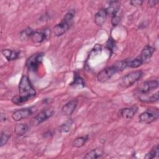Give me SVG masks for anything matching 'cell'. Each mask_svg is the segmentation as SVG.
Returning a JSON list of instances; mask_svg holds the SVG:
<instances>
[{"instance_id": "1", "label": "cell", "mask_w": 159, "mask_h": 159, "mask_svg": "<svg viewBox=\"0 0 159 159\" xmlns=\"http://www.w3.org/2000/svg\"><path fill=\"white\" fill-rule=\"evenodd\" d=\"M19 95L24 98L26 101L34 97L36 94V91L29 78L25 75H23L20 78L19 84Z\"/></svg>"}, {"instance_id": "2", "label": "cell", "mask_w": 159, "mask_h": 159, "mask_svg": "<svg viewBox=\"0 0 159 159\" xmlns=\"http://www.w3.org/2000/svg\"><path fill=\"white\" fill-rule=\"evenodd\" d=\"M74 14H75L73 11H70L68 12L65 15L61 22L53 27V32L55 36H61L68 30L74 17Z\"/></svg>"}, {"instance_id": "3", "label": "cell", "mask_w": 159, "mask_h": 159, "mask_svg": "<svg viewBox=\"0 0 159 159\" xmlns=\"http://www.w3.org/2000/svg\"><path fill=\"white\" fill-rule=\"evenodd\" d=\"M143 76V72L140 70L132 71L124 76L120 81V86L123 88H128L131 86L137 81H139Z\"/></svg>"}, {"instance_id": "4", "label": "cell", "mask_w": 159, "mask_h": 159, "mask_svg": "<svg viewBox=\"0 0 159 159\" xmlns=\"http://www.w3.org/2000/svg\"><path fill=\"white\" fill-rule=\"evenodd\" d=\"M159 112L157 108L148 109L139 116V122L144 124H150L158 119Z\"/></svg>"}, {"instance_id": "5", "label": "cell", "mask_w": 159, "mask_h": 159, "mask_svg": "<svg viewBox=\"0 0 159 159\" xmlns=\"http://www.w3.org/2000/svg\"><path fill=\"white\" fill-rule=\"evenodd\" d=\"M158 82L157 80H150L141 83L137 88L136 91L139 95H147L149 93L157 88Z\"/></svg>"}, {"instance_id": "6", "label": "cell", "mask_w": 159, "mask_h": 159, "mask_svg": "<svg viewBox=\"0 0 159 159\" xmlns=\"http://www.w3.org/2000/svg\"><path fill=\"white\" fill-rule=\"evenodd\" d=\"M43 57V54L42 53H36L30 56L26 61V66L29 71H36L40 63L42 62Z\"/></svg>"}, {"instance_id": "7", "label": "cell", "mask_w": 159, "mask_h": 159, "mask_svg": "<svg viewBox=\"0 0 159 159\" xmlns=\"http://www.w3.org/2000/svg\"><path fill=\"white\" fill-rule=\"evenodd\" d=\"M117 72H118V70L114 64L113 65L101 70L97 75L98 80L102 83L107 81Z\"/></svg>"}, {"instance_id": "8", "label": "cell", "mask_w": 159, "mask_h": 159, "mask_svg": "<svg viewBox=\"0 0 159 159\" xmlns=\"http://www.w3.org/2000/svg\"><path fill=\"white\" fill-rule=\"evenodd\" d=\"M53 114V111L52 109H46L41 111L38 114H37L34 117L32 118L31 120V124L32 125H38L50 117Z\"/></svg>"}, {"instance_id": "9", "label": "cell", "mask_w": 159, "mask_h": 159, "mask_svg": "<svg viewBox=\"0 0 159 159\" xmlns=\"http://www.w3.org/2000/svg\"><path fill=\"white\" fill-rule=\"evenodd\" d=\"M33 111L31 108H24L18 109L13 112L12 114V118L15 121H19L22 119H26L31 116Z\"/></svg>"}, {"instance_id": "10", "label": "cell", "mask_w": 159, "mask_h": 159, "mask_svg": "<svg viewBox=\"0 0 159 159\" xmlns=\"http://www.w3.org/2000/svg\"><path fill=\"white\" fill-rule=\"evenodd\" d=\"M78 104L76 99H72L66 102L61 109V112L65 116H70L75 111Z\"/></svg>"}, {"instance_id": "11", "label": "cell", "mask_w": 159, "mask_h": 159, "mask_svg": "<svg viewBox=\"0 0 159 159\" xmlns=\"http://www.w3.org/2000/svg\"><path fill=\"white\" fill-rule=\"evenodd\" d=\"M107 13L105 8L99 10L94 16V22L98 26H102L106 20Z\"/></svg>"}, {"instance_id": "12", "label": "cell", "mask_w": 159, "mask_h": 159, "mask_svg": "<svg viewBox=\"0 0 159 159\" xmlns=\"http://www.w3.org/2000/svg\"><path fill=\"white\" fill-rule=\"evenodd\" d=\"M155 52V48L151 46L147 45L142 50L140 53V58L142 60L143 63L147 62L152 57L153 52Z\"/></svg>"}, {"instance_id": "13", "label": "cell", "mask_w": 159, "mask_h": 159, "mask_svg": "<svg viewBox=\"0 0 159 159\" xmlns=\"http://www.w3.org/2000/svg\"><path fill=\"white\" fill-rule=\"evenodd\" d=\"M137 112V107H125L120 110L119 114V115L126 119H130L132 118L134 115Z\"/></svg>"}, {"instance_id": "14", "label": "cell", "mask_w": 159, "mask_h": 159, "mask_svg": "<svg viewBox=\"0 0 159 159\" xmlns=\"http://www.w3.org/2000/svg\"><path fill=\"white\" fill-rule=\"evenodd\" d=\"M105 9L107 14H110L112 16L117 15L120 9V2L117 1H109L107 7Z\"/></svg>"}, {"instance_id": "15", "label": "cell", "mask_w": 159, "mask_h": 159, "mask_svg": "<svg viewBox=\"0 0 159 159\" xmlns=\"http://www.w3.org/2000/svg\"><path fill=\"white\" fill-rule=\"evenodd\" d=\"M46 37L47 35L45 32L34 31L30 36V39L35 43H40L43 42Z\"/></svg>"}, {"instance_id": "16", "label": "cell", "mask_w": 159, "mask_h": 159, "mask_svg": "<svg viewBox=\"0 0 159 159\" xmlns=\"http://www.w3.org/2000/svg\"><path fill=\"white\" fill-rule=\"evenodd\" d=\"M3 56L8 60L11 61L16 60L19 57V52L17 51L12 50L10 49H3L1 51Z\"/></svg>"}, {"instance_id": "17", "label": "cell", "mask_w": 159, "mask_h": 159, "mask_svg": "<svg viewBox=\"0 0 159 159\" xmlns=\"http://www.w3.org/2000/svg\"><path fill=\"white\" fill-rule=\"evenodd\" d=\"M28 131V126L25 124H17L14 126V132L18 136L24 135Z\"/></svg>"}, {"instance_id": "18", "label": "cell", "mask_w": 159, "mask_h": 159, "mask_svg": "<svg viewBox=\"0 0 159 159\" xmlns=\"http://www.w3.org/2000/svg\"><path fill=\"white\" fill-rule=\"evenodd\" d=\"M102 155V153L100 150L93 149V150H91L90 152H88L84 157V158H86V159L98 158L101 157Z\"/></svg>"}, {"instance_id": "19", "label": "cell", "mask_w": 159, "mask_h": 159, "mask_svg": "<svg viewBox=\"0 0 159 159\" xmlns=\"http://www.w3.org/2000/svg\"><path fill=\"white\" fill-rule=\"evenodd\" d=\"M143 61L142 60L139 58H136L129 61H127V67L132 68H136L139 67L143 64Z\"/></svg>"}, {"instance_id": "20", "label": "cell", "mask_w": 159, "mask_h": 159, "mask_svg": "<svg viewBox=\"0 0 159 159\" xmlns=\"http://www.w3.org/2000/svg\"><path fill=\"white\" fill-rule=\"evenodd\" d=\"M87 140H88V137H86V136L77 137L73 140V142L72 143L73 146L75 147H76V148H80L84 145V143H86Z\"/></svg>"}, {"instance_id": "21", "label": "cell", "mask_w": 159, "mask_h": 159, "mask_svg": "<svg viewBox=\"0 0 159 159\" xmlns=\"http://www.w3.org/2000/svg\"><path fill=\"white\" fill-rule=\"evenodd\" d=\"M71 86H73L75 88H81L84 86V80L79 76H76L71 83Z\"/></svg>"}, {"instance_id": "22", "label": "cell", "mask_w": 159, "mask_h": 159, "mask_svg": "<svg viewBox=\"0 0 159 159\" xmlns=\"http://www.w3.org/2000/svg\"><path fill=\"white\" fill-rule=\"evenodd\" d=\"M158 153H159L158 145H156L152 148V150L148 153L146 154V155L145 156L144 158H147V159H152V158L158 157Z\"/></svg>"}, {"instance_id": "23", "label": "cell", "mask_w": 159, "mask_h": 159, "mask_svg": "<svg viewBox=\"0 0 159 159\" xmlns=\"http://www.w3.org/2000/svg\"><path fill=\"white\" fill-rule=\"evenodd\" d=\"M33 32L34 30L30 27L24 29L20 33V39L22 40H25L28 39L29 38H30V36Z\"/></svg>"}, {"instance_id": "24", "label": "cell", "mask_w": 159, "mask_h": 159, "mask_svg": "<svg viewBox=\"0 0 159 159\" xmlns=\"http://www.w3.org/2000/svg\"><path fill=\"white\" fill-rule=\"evenodd\" d=\"M72 120H69L68 121H66L65 123L63 124L60 127V131L61 132V133H66V132H68L71 127V125H72Z\"/></svg>"}, {"instance_id": "25", "label": "cell", "mask_w": 159, "mask_h": 159, "mask_svg": "<svg viewBox=\"0 0 159 159\" xmlns=\"http://www.w3.org/2000/svg\"><path fill=\"white\" fill-rule=\"evenodd\" d=\"M140 101L143 102H155L156 101H158V92H157L156 93L152 94V96L147 97V98H144Z\"/></svg>"}, {"instance_id": "26", "label": "cell", "mask_w": 159, "mask_h": 159, "mask_svg": "<svg viewBox=\"0 0 159 159\" xmlns=\"http://www.w3.org/2000/svg\"><path fill=\"white\" fill-rule=\"evenodd\" d=\"M11 135L9 134H7L5 132H2L1 134V137H0V146L2 147L3 145H6L9 140V139L10 138Z\"/></svg>"}, {"instance_id": "27", "label": "cell", "mask_w": 159, "mask_h": 159, "mask_svg": "<svg viewBox=\"0 0 159 159\" xmlns=\"http://www.w3.org/2000/svg\"><path fill=\"white\" fill-rule=\"evenodd\" d=\"M12 102L15 104H17V105H20L22 104H23L24 102H26L25 99L24 98H23L20 95H17V96H14L12 98Z\"/></svg>"}, {"instance_id": "28", "label": "cell", "mask_w": 159, "mask_h": 159, "mask_svg": "<svg viewBox=\"0 0 159 159\" xmlns=\"http://www.w3.org/2000/svg\"><path fill=\"white\" fill-rule=\"evenodd\" d=\"M119 22H120V18H119V17L117 16V14L112 16L111 22H112V24L114 26L118 25V24L119 23Z\"/></svg>"}, {"instance_id": "29", "label": "cell", "mask_w": 159, "mask_h": 159, "mask_svg": "<svg viewBox=\"0 0 159 159\" xmlns=\"http://www.w3.org/2000/svg\"><path fill=\"white\" fill-rule=\"evenodd\" d=\"M115 46V42L113 40V39H109L107 41V47L109 49V50H112Z\"/></svg>"}, {"instance_id": "30", "label": "cell", "mask_w": 159, "mask_h": 159, "mask_svg": "<svg viewBox=\"0 0 159 159\" xmlns=\"http://www.w3.org/2000/svg\"><path fill=\"white\" fill-rule=\"evenodd\" d=\"M143 2V1H137V0H134V1H131L130 2V4L133 6H135V7H138V6H140L142 3Z\"/></svg>"}, {"instance_id": "31", "label": "cell", "mask_w": 159, "mask_h": 159, "mask_svg": "<svg viewBox=\"0 0 159 159\" xmlns=\"http://www.w3.org/2000/svg\"><path fill=\"white\" fill-rule=\"evenodd\" d=\"M157 2H158V1H157L150 0V1H148V6H149V7H154V6L156 5V4H157Z\"/></svg>"}]
</instances>
